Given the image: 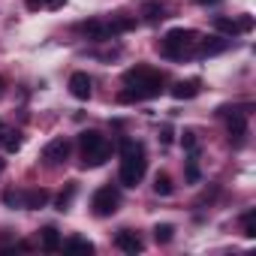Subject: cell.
Wrapping results in <instances>:
<instances>
[{
	"label": "cell",
	"mask_w": 256,
	"mask_h": 256,
	"mask_svg": "<svg viewBox=\"0 0 256 256\" xmlns=\"http://www.w3.org/2000/svg\"><path fill=\"white\" fill-rule=\"evenodd\" d=\"M163 72L151 70V66H136L124 72V84L126 90L118 94V102H139V100H154L163 94Z\"/></svg>",
	"instance_id": "cell-1"
},
{
	"label": "cell",
	"mask_w": 256,
	"mask_h": 256,
	"mask_svg": "<svg viewBox=\"0 0 256 256\" xmlns=\"http://www.w3.org/2000/svg\"><path fill=\"white\" fill-rule=\"evenodd\" d=\"M145 172H148V154H145V148L139 142H133V139H124L120 142V172H118L120 184L124 187H139L142 178H145Z\"/></svg>",
	"instance_id": "cell-2"
},
{
	"label": "cell",
	"mask_w": 256,
	"mask_h": 256,
	"mask_svg": "<svg viewBox=\"0 0 256 256\" xmlns=\"http://www.w3.org/2000/svg\"><path fill=\"white\" fill-rule=\"evenodd\" d=\"M196 42H199V34L190 30V28H172L163 40H160V54L163 58H172V60H181L187 54L196 52Z\"/></svg>",
	"instance_id": "cell-3"
},
{
	"label": "cell",
	"mask_w": 256,
	"mask_h": 256,
	"mask_svg": "<svg viewBox=\"0 0 256 256\" xmlns=\"http://www.w3.org/2000/svg\"><path fill=\"white\" fill-rule=\"evenodd\" d=\"M78 148H82V166L84 169L102 166L108 160V154H112V145H108V139L100 130H84L78 136Z\"/></svg>",
	"instance_id": "cell-4"
},
{
	"label": "cell",
	"mask_w": 256,
	"mask_h": 256,
	"mask_svg": "<svg viewBox=\"0 0 256 256\" xmlns=\"http://www.w3.org/2000/svg\"><path fill=\"white\" fill-rule=\"evenodd\" d=\"M118 205H120V196H118V190H114L112 184L100 187V190L94 193V199H90V208H94L96 217H112V214L118 211Z\"/></svg>",
	"instance_id": "cell-5"
},
{
	"label": "cell",
	"mask_w": 256,
	"mask_h": 256,
	"mask_svg": "<svg viewBox=\"0 0 256 256\" xmlns=\"http://www.w3.org/2000/svg\"><path fill=\"white\" fill-rule=\"evenodd\" d=\"M66 157H70V142H66L64 136L52 139V142L42 148V160H46V166H60V163H66Z\"/></svg>",
	"instance_id": "cell-6"
},
{
	"label": "cell",
	"mask_w": 256,
	"mask_h": 256,
	"mask_svg": "<svg viewBox=\"0 0 256 256\" xmlns=\"http://www.w3.org/2000/svg\"><path fill=\"white\" fill-rule=\"evenodd\" d=\"M114 247H118V250H124V253H133V256H136V253H142V250H145V241H142L133 229H120V232L114 235Z\"/></svg>",
	"instance_id": "cell-7"
},
{
	"label": "cell",
	"mask_w": 256,
	"mask_h": 256,
	"mask_svg": "<svg viewBox=\"0 0 256 256\" xmlns=\"http://www.w3.org/2000/svg\"><path fill=\"white\" fill-rule=\"evenodd\" d=\"M229 112V118H226V126H229V136L235 139V145L247 136V112H241V108H226Z\"/></svg>",
	"instance_id": "cell-8"
},
{
	"label": "cell",
	"mask_w": 256,
	"mask_h": 256,
	"mask_svg": "<svg viewBox=\"0 0 256 256\" xmlns=\"http://www.w3.org/2000/svg\"><path fill=\"white\" fill-rule=\"evenodd\" d=\"M70 94H72L76 100H90V94H94L90 76H88V72H72V76H70Z\"/></svg>",
	"instance_id": "cell-9"
},
{
	"label": "cell",
	"mask_w": 256,
	"mask_h": 256,
	"mask_svg": "<svg viewBox=\"0 0 256 256\" xmlns=\"http://www.w3.org/2000/svg\"><path fill=\"white\" fill-rule=\"evenodd\" d=\"M78 30L84 34V36H90V40H108V36H114V30H112V22H84V24H78Z\"/></svg>",
	"instance_id": "cell-10"
},
{
	"label": "cell",
	"mask_w": 256,
	"mask_h": 256,
	"mask_svg": "<svg viewBox=\"0 0 256 256\" xmlns=\"http://www.w3.org/2000/svg\"><path fill=\"white\" fill-rule=\"evenodd\" d=\"M226 48H229V40H223V36H208V40H199V42H196V52H199L202 58L220 54V52H226Z\"/></svg>",
	"instance_id": "cell-11"
},
{
	"label": "cell",
	"mask_w": 256,
	"mask_h": 256,
	"mask_svg": "<svg viewBox=\"0 0 256 256\" xmlns=\"http://www.w3.org/2000/svg\"><path fill=\"white\" fill-rule=\"evenodd\" d=\"M199 90H202V82L199 78H184V82H178L172 88V96L175 100H193V96H199Z\"/></svg>",
	"instance_id": "cell-12"
},
{
	"label": "cell",
	"mask_w": 256,
	"mask_h": 256,
	"mask_svg": "<svg viewBox=\"0 0 256 256\" xmlns=\"http://www.w3.org/2000/svg\"><path fill=\"white\" fill-rule=\"evenodd\" d=\"M52 196H48V190H24L22 193V208H28V211H36V208H42L46 202H48Z\"/></svg>",
	"instance_id": "cell-13"
},
{
	"label": "cell",
	"mask_w": 256,
	"mask_h": 256,
	"mask_svg": "<svg viewBox=\"0 0 256 256\" xmlns=\"http://www.w3.org/2000/svg\"><path fill=\"white\" fill-rule=\"evenodd\" d=\"M40 244H42V250H46V253H58L64 241H60V232H58L54 226H46V229L40 232Z\"/></svg>",
	"instance_id": "cell-14"
},
{
	"label": "cell",
	"mask_w": 256,
	"mask_h": 256,
	"mask_svg": "<svg viewBox=\"0 0 256 256\" xmlns=\"http://www.w3.org/2000/svg\"><path fill=\"white\" fill-rule=\"evenodd\" d=\"M142 16H145L148 24H157L160 18H166V6L160 4V0H148V4L142 6Z\"/></svg>",
	"instance_id": "cell-15"
},
{
	"label": "cell",
	"mask_w": 256,
	"mask_h": 256,
	"mask_svg": "<svg viewBox=\"0 0 256 256\" xmlns=\"http://www.w3.org/2000/svg\"><path fill=\"white\" fill-rule=\"evenodd\" d=\"M60 247H64V250H76V253H94V244H90L88 238H78V235L66 238V241H64Z\"/></svg>",
	"instance_id": "cell-16"
},
{
	"label": "cell",
	"mask_w": 256,
	"mask_h": 256,
	"mask_svg": "<svg viewBox=\"0 0 256 256\" xmlns=\"http://www.w3.org/2000/svg\"><path fill=\"white\" fill-rule=\"evenodd\" d=\"M214 28H217L220 34H226V36H235V34H241V24H238L235 18H214Z\"/></svg>",
	"instance_id": "cell-17"
},
{
	"label": "cell",
	"mask_w": 256,
	"mask_h": 256,
	"mask_svg": "<svg viewBox=\"0 0 256 256\" xmlns=\"http://www.w3.org/2000/svg\"><path fill=\"white\" fill-rule=\"evenodd\" d=\"M154 193H157V196H169V193H172V178H169L166 172H160V175L154 178Z\"/></svg>",
	"instance_id": "cell-18"
},
{
	"label": "cell",
	"mask_w": 256,
	"mask_h": 256,
	"mask_svg": "<svg viewBox=\"0 0 256 256\" xmlns=\"http://www.w3.org/2000/svg\"><path fill=\"white\" fill-rule=\"evenodd\" d=\"M241 232H244V238H256V211H247L241 217Z\"/></svg>",
	"instance_id": "cell-19"
},
{
	"label": "cell",
	"mask_w": 256,
	"mask_h": 256,
	"mask_svg": "<svg viewBox=\"0 0 256 256\" xmlns=\"http://www.w3.org/2000/svg\"><path fill=\"white\" fill-rule=\"evenodd\" d=\"M181 145H184V151L196 154V151H199V136H196V130H184V133H181Z\"/></svg>",
	"instance_id": "cell-20"
},
{
	"label": "cell",
	"mask_w": 256,
	"mask_h": 256,
	"mask_svg": "<svg viewBox=\"0 0 256 256\" xmlns=\"http://www.w3.org/2000/svg\"><path fill=\"white\" fill-rule=\"evenodd\" d=\"M72 196H76V184H66V190L54 199V205H58V211H66L70 208V202H72Z\"/></svg>",
	"instance_id": "cell-21"
},
{
	"label": "cell",
	"mask_w": 256,
	"mask_h": 256,
	"mask_svg": "<svg viewBox=\"0 0 256 256\" xmlns=\"http://www.w3.org/2000/svg\"><path fill=\"white\" fill-rule=\"evenodd\" d=\"M66 0H28L30 10H60Z\"/></svg>",
	"instance_id": "cell-22"
},
{
	"label": "cell",
	"mask_w": 256,
	"mask_h": 256,
	"mask_svg": "<svg viewBox=\"0 0 256 256\" xmlns=\"http://www.w3.org/2000/svg\"><path fill=\"white\" fill-rule=\"evenodd\" d=\"M172 232H175V226H169V223H157V226H154V238H157L160 244L172 241Z\"/></svg>",
	"instance_id": "cell-23"
},
{
	"label": "cell",
	"mask_w": 256,
	"mask_h": 256,
	"mask_svg": "<svg viewBox=\"0 0 256 256\" xmlns=\"http://www.w3.org/2000/svg\"><path fill=\"white\" fill-rule=\"evenodd\" d=\"M4 148H6L10 154H12V151H18V148H22V136H18L16 130H10V133H6V139H4Z\"/></svg>",
	"instance_id": "cell-24"
},
{
	"label": "cell",
	"mask_w": 256,
	"mask_h": 256,
	"mask_svg": "<svg viewBox=\"0 0 256 256\" xmlns=\"http://www.w3.org/2000/svg\"><path fill=\"white\" fill-rule=\"evenodd\" d=\"M187 181H190V184H196V181H199V163H196V154L187 160Z\"/></svg>",
	"instance_id": "cell-25"
},
{
	"label": "cell",
	"mask_w": 256,
	"mask_h": 256,
	"mask_svg": "<svg viewBox=\"0 0 256 256\" xmlns=\"http://www.w3.org/2000/svg\"><path fill=\"white\" fill-rule=\"evenodd\" d=\"M4 202L12 205V208H16V205L22 208V190H6V193H4Z\"/></svg>",
	"instance_id": "cell-26"
},
{
	"label": "cell",
	"mask_w": 256,
	"mask_h": 256,
	"mask_svg": "<svg viewBox=\"0 0 256 256\" xmlns=\"http://www.w3.org/2000/svg\"><path fill=\"white\" fill-rule=\"evenodd\" d=\"M238 24H241V30H250V28H253V18H250V16H241Z\"/></svg>",
	"instance_id": "cell-27"
},
{
	"label": "cell",
	"mask_w": 256,
	"mask_h": 256,
	"mask_svg": "<svg viewBox=\"0 0 256 256\" xmlns=\"http://www.w3.org/2000/svg\"><path fill=\"white\" fill-rule=\"evenodd\" d=\"M6 133H10V126H6L4 120H0V145H4V139H6Z\"/></svg>",
	"instance_id": "cell-28"
},
{
	"label": "cell",
	"mask_w": 256,
	"mask_h": 256,
	"mask_svg": "<svg viewBox=\"0 0 256 256\" xmlns=\"http://www.w3.org/2000/svg\"><path fill=\"white\" fill-rule=\"evenodd\" d=\"M199 4H217V0H199Z\"/></svg>",
	"instance_id": "cell-29"
},
{
	"label": "cell",
	"mask_w": 256,
	"mask_h": 256,
	"mask_svg": "<svg viewBox=\"0 0 256 256\" xmlns=\"http://www.w3.org/2000/svg\"><path fill=\"white\" fill-rule=\"evenodd\" d=\"M0 94H4V78H0Z\"/></svg>",
	"instance_id": "cell-30"
},
{
	"label": "cell",
	"mask_w": 256,
	"mask_h": 256,
	"mask_svg": "<svg viewBox=\"0 0 256 256\" xmlns=\"http://www.w3.org/2000/svg\"><path fill=\"white\" fill-rule=\"evenodd\" d=\"M0 172H4V160H0Z\"/></svg>",
	"instance_id": "cell-31"
}]
</instances>
